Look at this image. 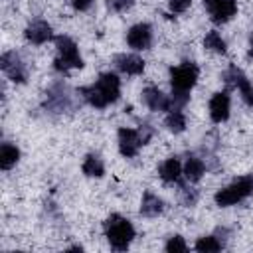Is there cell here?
<instances>
[{"mask_svg": "<svg viewBox=\"0 0 253 253\" xmlns=\"http://www.w3.org/2000/svg\"><path fill=\"white\" fill-rule=\"evenodd\" d=\"M83 95V99L95 107V109H105L107 105L115 103L121 95V79L115 75V73H101L99 79L89 85V87H83L79 91Z\"/></svg>", "mask_w": 253, "mask_h": 253, "instance_id": "cell-1", "label": "cell"}, {"mask_svg": "<svg viewBox=\"0 0 253 253\" xmlns=\"http://www.w3.org/2000/svg\"><path fill=\"white\" fill-rule=\"evenodd\" d=\"M200 69L194 61H182L180 65L170 69V83H172V111L180 109L190 99V89L196 85Z\"/></svg>", "mask_w": 253, "mask_h": 253, "instance_id": "cell-2", "label": "cell"}, {"mask_svg": "<svg viewBox=\"0 0 253 253\" xmlns=\"http://www.w3.org/2000/svg\"><path fill=\"white\" fill-rule=\"evenodd\" d=\"M105 235H107L113 249L125 251L130 245V241L134 239V227L126 217H123L119 213H113L105 221Z\"/></svg>", "mask_w": 253, "mask_h": 253, "instance_id": "cell-3", "label": "cell"}, {"mask_svg": "<svg viewBox=\"0 0 253 253\" xmlns=\"http://www.w3.org/2000/svg\"><path fill=\"white\" fill-rule=\"evenodd\" d=\"M251 194H253V174L243 176V178L235 180L233 184H229V186L221 188L219 192H215L213 200H215V204H217V206L227 208V206H233V204H237V202L245 200V198H247V196H251Z\"/></svg>", "mask_w": 253, "mask_h": 253, "instance_id": "cell-4", "label": "cell"}, {"mask_svg": "<svg viewBox=\"0 0 253 253\" xmlns=\"http://www.w3.org/2000/svg\"><path fill=\"white\" fill-rule=\"evenodd\" d=\"M55 47H57L59 57L53 61V67L59 73H67V69H71V67H77V69L83 67V57L79 55V49L71 38H67V36L55 38Z\"/></svg>", "mask_w": 253, "mask_h": 253, "instance_id": "cell-5", "label": "cell"}, {"mask_svg": "<svg viewBox=\"0 0 253 253\" xmlns=\"http://www.w3.org/2000/svg\"><path fill=\"white\" fill-rule=\"evenodd\" d=\"M204 6L215 24H225L237 14V0H204Z\"/></svg>", "mask_w": 253, "mask_h": 253, "instance_id": "cell-6", "label": "cell"}, {"mask_svg": "<svg viewBox=\"0 0 253 253\" xmlns=\"http://www.w3.org/2000/svg\"><path fill=\"white\" fill-rule=\"evenodd\" d=\"M0 67H2V71H4L14 83H24V81L28 79L26 65H24L22 57H20L16 51H6V53L0 57Z\"/></svg>", "mask_w": 253, "mask_h": 253, "instance_id": "cell-7", "label": "cell"}, {"mask_svg": "<svg viewBox=\"0 0 253 253\" xmlns=\"http://www.w3.org/2000/svg\"><path fill=\"white\" fill-rule=\"evenodd\" d=\"M223 79H225L231 87H237L239 93H241V99H243L249 107H253V85L249 83V79L245 77V73H243L239 67L229 65L227 71L223 73Z\"/></svg>", "mask_w": 253, "mask_h": 253, "instance_id": "cell-8", "label": "cell"}, {"mask_svg": "<svg viewBox=\"0 0 253 253\" xmlns=\"http://www.w3.org/2000/svg\"><path fill=\"white\" fill-rule=\"evenodd\" d=\"M142 144H144V140H142L140 130H134V128H128V126L119 128V150H121L123 156H126V158L136 156V152Z\"/></svg>", "mask_w": 253, "mask_h": 253, "instance_id": "cell-9", "label": "cell"}, {"mask_svg": "<svg viewBox=\"0 0 253 253\" xmlns=\"http://www.w3.org/2000/svg\"><path fill=\"white\" fill-rule=\"evenodd\" d=\"M126 43L132 49H148L152 43V28L148 24H134L126 32Z\"/></svg>", "mask_w": 253, "mask_h": 253, "instance_id": "cell-10", "label": "cell"}, {"mask_svg": "<svg viewBox=\"0 0 253 253\" xmlns=\"http://www.w3.org/2000/svg\"><path fill=\"white\" fill-rule=\"evenodd\" d=\"M24 36H26V40H28L30 43L42 45V43H45L47 40H51L53 34H51V26H49L47 22H43V20H34L32 24L26 26Z\"/></svg>", "mask_w": 253, "mask_h": 253, "instance_id": "cell-11", "label": "cell"}, {"mask_svg": "<svg viewBox=\"0 0 253 253\" xmlns=\"http://www.w3.org/2000/svg\"><path fill=\"white\" fill-rule=\"evenodd\" d=\"M142 99L150 111H172V99L158 87H146L142 91Z\"/></svg>", "mask_w": 253, "mask_h": 253, "instance_id": "cell-12", "label": "cell"}, {"mask_svg": "<svg viewBox=\"0 0 253 253\" xmlns=\"http://www.w3.org/2000/svg\"><path fill=\"white\" fill-rule=\"evenodd\" d=\"M210 117L213 123H223L229 117V95L225 91L215 93L210 99Z\"/></svg>", "mask_w": 253, "mask_h": 253, "instance_id": "cell-13", "label": "cell"}, {"mask_svg": "<svg viewBox=\"0 0 253 253\" xmlns=\"http://www.w3.org/2000/svg\"><path fill=\"white\" fill-rule=\"evenodd\" d=\"M115 65L119 71L126 75H140L144 71V59L134 53H121L115 57Z\"/></svg>", "mask_w": 253, "mask_h": 253, "instance_id": "cell-14", "label": "cell"}, {"mask_svg": "<svg viewBox=\"0 0 253 253\" xmlns=\"http://www.w3.org/2000/svg\"><path fill=\"white\" fill-rule=\"evenodd\" d=\"M158 174H160V178H162L164 182H170V184H172V182H178L180 176H182V164H180V160H178L176 156L166 158V160L160 164Z\"/></svg>", "mask_w": 253, "mask_h": 253, "instance_id": "cell-15", "label": "cell"}, {"mask_svg": "<svg viewBox=\"0 0 253 253\" xmlns=\"http://www.w3.org/2000/svg\"><path fill=\"white\" fill-rule=\"evenodd\" d=\"M162 210H164V202H162L156 194H152V192H144V194H142V202H140V213H142V215L154 217V215H158Z\"/></svg>", "mask_w": 253, "mask_h": 253, "instance_id": "cell-16", "label": "cell"}, {"mask_svg": "<svg viewBox=\"0 0 253 253\" xmlns=\"http://www.w3.org/2000/svg\"><path fill=\"white\" fill-rule=\"evenodd\" d=\"M20 160V150L16 144L12 142H4L0 146V168L2 170H10L12 166H16V162Z\"/></svg>", "mask_w": 253, "mask_h": 253, "instance_id": "cell-17", "label": "cell"}, {"mask_svg": "<svg viewBox=\"0 0 253 253\" xmlns=\"http://www.w3.org/2000/svg\"><path fill=\"white\" fill-rule=\"evenodd\" d=\"M182 174L186 176V180H188V182H198V180L206 174V164H204L200 158L190 156V158L186 160V164H184Z\"/></svg>", "mask_w": 253, "mask_h": 253, "instance_id": "cell-18", "label": "cell"}, {"mask_svg": "<svg viewBox=\"0 0 253 253\" xmlns=\"http://www.w3.org/2000/svg\"><path fill=\"white\" fill-rule=\"evenodd\" d=\"M83 174L91 176V178H101L105 174V166H103V160L97 156V154H87L85 160H83V166H81Z\"/></svg>", "mask_w": 253, "mask_h": 253, "instance_id": "cell-19", "label": "cell"}, {"mask_svg": "<svg viewBox=\"0 0 253 253\" xmlns=\"http://www.w3.org/2000/svg\"><path fill=\"white\" fill-rule=\"evenodd\" d=\"M204 47H208V49H211V51H215V53H225V51H227V45H225L223 38H221L219 32H215V30H211V32L206 34V38H204Z\"/></svg>", "mask_w": 253, "mask_h": 253, "instance_id": "cell-20", "label": "cell"}, {"mask_svg": "<svg viewBox=\"0 0 253 253\" xmlns=\"http://www.w3.org/2000/svg\"><path fill=\"white\" fill-rule=\"evenodd\" d=\"M164 125H166L168 130H172V132H182V130L186 128V117H184V113H182L180 109H174V111H170V113L166 115Z\"/></svg>", "mask_w": 253, "mask_h": 253, "instance_id": "cell-21", "label": "cell"}, {"mask_svg": "<svg viewBox=\"0 0 253 253\" xmlns=\"http://www.w3.org/2000/svg\"><path fill=\"white\" fill-rule=\"evenodd\" d=\"M194 247H196V251H200V253H211V251H219V249H221V243L217 241V237L206 235V237H200Z\"/></svg>", "mask_w": 253, "mask_h": 253, "instance_id": "cell-22", "label": "cell"}, {"mask_svg": "<svg viewBox=\"0 0 253 253\" xmlns=\"http://www.w3.org/2000/svg\"><path fill=\"white\" fill-rule=\"evenodd\" d=\"M186 249H188V245H186L184 237H180V235H172L166 241V251L168 253H184Z\"/></svg>", "mask_w": 253, "mask_h": 253, "instance_id": "cell-23", "label": "cell"}, {"mask_svg": "<svg viewBox=\"0 0 253 253\" xmlns=\"http://www.w3.org/2000/svg\"><path fill=\"white\" fill-rule=\"evenodd\" d=\"M132 2L134 0H107V6L113 12H125V10H128L132 6Z\"/></svg>", "mask_w": 253, "mask_h": 253, "instance_id": "cell-24", "label": "cell"}, {"mask_svg": "<svg viewBox=\"0 0 253 253\" xmlns=\"http://www.w3.org/2000/svg\"><path fill=\"white\" fill-rule=\"evenodd\" d=\"M190 4H192V0H168L170 10H172V12H176V14H180V12L188 10V6H190Z\"/></svg>", "mask_w": 253, "mask_h": 253, "instance_id": "cell-25", "label": "cell"}, {"mask_svg": "<svg viewBox=\"0 0 253 253\" xmlns=\"http://www.w3.org/2000/svg\"><path fill=\"white\" fill-rule=\"evenodd\" d=\"M91 2H93V0H71L73 8H75V10H79V12H85V10H89Z\"/></svg>", "mask_w": 253, "mask_h": 253, "instance_id": "cell-26", "label": "cell"}, {"mask_svg": "<svg viewBox=\"0 0 253 253\" xmlns=\"http://www.w3.org/2000/svg\"><path fill=\"white\" fill-rule=\"evenodd\" d=\"M249 55H253V34H251V51H249Z\"/></svg>", "mask_w": 253, "mask_h": 253, "instance_id": "cell-27", "label": "cell"}]
</instances>
